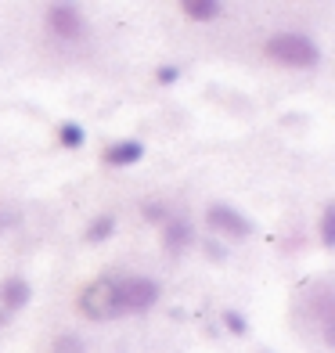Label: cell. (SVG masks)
I'll use <instances>...</instances> for the list:
<instances>
[{"mask_svg": "<svg viewBox=\"0 0 335 353\" xmlns=\"http://www.w3.org/2000/svg\"><path fill=\"white\" fill-rule=\"evenodd\" d=\"M267 58L278 61V65H289V69H314L321 61V47L317 40L303 37V33H274L267 40Z\"/></svg>", "mask_w": 335, "mask_h": 353, "instance_id": "obj_1", "label": "cell"}, {"mask_svg": "<svg viewBox=\"0 0 335 353\" xmlns=\"http://www.w3.org/2000/svg\"><path fill=\"white\" fill-rule=\"evenodd\" d=\"M163 288H159L155 278H145V274H134V278H123L116 281V303H119V314H145L152 310Z\"/></svg>", "mask_w": 335, "mask_h": 353, "instance_id": "obj_2", "label": "cell"}, {"mask_svg": "<svg viewBox=\"0 0 335 353\" xmlns=\"http://www.w3.org/2000/svg\"><path fill=\"white\" fill-rule=\"evenodd\" d=\"M79 310H83L90 321H112V317H123L119 314V303H116V281L112 278H98L83 288L79 296Z\"/></svg>", "mask_w": 335, "mask_h": 353, "instance_id": "obj_3", "label": "cell"}, {"mask_svg": "<svg viewBox=\"0 0 335 353\" xmlns=\"http://www.w3.org/2000/svg\"><path fill=\"white\" fill-rule=\"evenodd\" d=\"M47 29L58 40H79L83 37V11L76 4H51L47 8Z\"/></svg>", "mask_w": 335, "mask_h": 353, "instance_id": "obj_4", "label": "cell"}, {"mask_svg": "<svg viewBox=\"0 0 335 353\" xmlns=\"http://www.w3.org/2000/svg\"><path fill=\"white\" fill-rule=\"evenodd\" d=\"M205 223L220 234H231V238H249L252 234V220L242 216L234 205H210V210H205Z\"/></svg>", "mask_w": 335, "mask_h": 353, "instance_id": "obj_5", "label": "cell"}, {"mask_svg": "<svg viewBox=\"0 0 335 353\" xmlns=\"http://www.w3.org/2000/svg\"><path fill=\"white\" fill-rule=\"evenodd\" d=\"M191 242H195V234H191V223L181 220V216H170L163 223V245L173 252V256H181Z\"/></svg>", "mask_w": 335, "mask_h": 353, "instance_id": "obj_6", "label": "cell"}, {"mask_svg": "<svg viewBox=\"0 0 335 353\" xmlns=\"http://www.w3.org/2000/svg\"><path fill=\"white\" fill-rule=\"evenodd\" d=\"M141 155H145V144H141V141H116V144H108V148H105V163L123 170V166L141 163Z\"/></svg>", "mask_w": 335, "mask_h": 353, "instance_id": "obj_7", "label": "cell"}, {"mask_svg": "<svg viewBox=\"0 0 335 353\" xmlns=\"http://www.w3.org/2000/svg\"><path fill=\"white\" fill-rule=\"evenodd\" d=\"M29 296H33V288H29L22 278H8L4 285H0V310L4 314H14V310H22Z\"/></svg>", "mask_w": 335, "mask_h": 353, "instance_id": "obj_8", "label": "cell"}, {"mask_svg": "<svg viewBox=\"0 0 335 353\" xmlns=\"http://www.w3.org/2000/svg\"><path fill=\"white\" fill-rule=\"evenodd\" d=\"M181 11L187 14L191 22H213V19H220L223 8L216 4V0H184Z\"/></svg>", "mask_w": 335, "mask_h": 353, "instance_id": "obj_9", "label": "cell"}, {"mask_svg": "<svg viewBox=\"0 0 335 353\" xmlns=\"http://www.w3.org/2000/svg\"><path fill=\"white\" fill-rule=\"evenodd\" d=\"M83 126H79V123H61L58 126V141L61 144H65V148H83Z\"/></svg>", "mask_w": 335, "mask_h": 353, "instance_id": "obj_10", "label": "cell"}, {"mask_svg": "<svg viewBox=\"0 0 335 353\" xmlns=\"http://www.w3.org/2000/svg\"><path fill=\"white\" fill-rule=\"evenodd\" d=\"M112 231H116V220H112V216H98V220H94L90 228H87L83 238H87V242H105Z\"/></svg>", "mask_w": 335, "mask_h": 353, "instance_id": "obj_11", "label": "cell"}, {"mask_svg": "<svg viewBox=\"0 0 335 353\" xmlns=\"http://www.w3.org/2000/svg\"><path fill=\"white\" fill-rule=\"evenodd\" d=\"M321 242L325 249L335 245V205H325V213H321Z\"/></svg>", "mask_w": 335, "mask_h": 353, "instance_id": "obj_12", "label": "cell"}, {"mask_svg": "<svg viewBox=\"0 0 335 353\" xmlns=\"http://www.w3.org/2000/svg\"><path fill=\"white\" fill-rule=\"evenodd\" d=\"M223 325H227L231 335H249V321L238 310H223Z\"/></svg>", "mask_w": 335, "mask_h": 353, "instance_id": "obj_13", "label": "cell"}, {"mask_svg": "<svg viewBox=\"0 0 335 353\" xmlns=\"http://www.w3.org/2000/svg\"><path fill=\"white\" fill-rule=\"evenodd\" d=\"M141 213H145L148 220H155V223L170 220V210H166V205H159V202H145V210H141Z\"/></svg>", "mask_w": 335, "mask_h": 353, "instance_id": "obj_14", "label": "cell"}, {"mask_svg": "<svg viewBox=\"0 0 335 353\" xmlns=\"http://www.w3.org/2000/svg\"><path fill=\"white\" fill-rule=\"evenodd\" d=\"M155 79H159V83H177V79H181V69H177V65H163V69L155 72Z\"/></svg>", "mask_w": 335, "mask_h": 353, "instance_id": "obj_15", "label": "cell"}, {"mask_svg": "<svg viewBox=\"0 0 335 353\" xmlns=\"http://www.w3.org/2000/svg\"><path fill=\"white\" fill-rule=\"evenodd\" d=\"M58 353H83V346H79V339H58Z\"/></svg>", "mask_w": 335, "mask_h": 353, "instance_id": "obj_16", "label": "cell"}, {"mask_svg": "<svg viewBox=\"0 0 335 353\" xmlns=\"http://www.w3.org/2000/svg\"><path fill=\"white\" fill-rule=\"evenodd\" d=\"M205 252H210V256H213V260H223V256H227V252H223L220 245H213V242H205Z\"/></svg>", "mask_w": 335, "mask_h": 353, "instance_id": "obj_17", "label": "cell"}, {"mask_svg": "<svg viewBox=\"0 0 335 353\" xmlns=\"http://www.w3.org/2000/svg\"><path fill=\"white\" fill-rule=\"evenodd\" d=\"M8 317H11V314H4V310H0V328H4V325H8Z\"/></svg>", "mask_w": 335, "mask_h": 353, "instance_id": "obj_18", "label": "cell"}, {"mask_svg": "<svg viewBox=\"0 0 335 353\" xmlns=\"http://www.w3.org/2000/svg\"><path fill=\"white\" fill-rule=\"evenodd\" d=\"M263 353H270V350H263Z\"/></svg>", "mask_w": 335, "mask_h": 353, "instance_id": "obj_19", "label": "cell"}]
</instances>
